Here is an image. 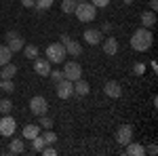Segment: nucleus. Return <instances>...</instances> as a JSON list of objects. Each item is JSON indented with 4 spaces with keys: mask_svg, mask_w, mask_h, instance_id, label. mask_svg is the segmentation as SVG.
Segmentation results:
<instances>
[{
    "mask_svg": "<svg viewBox=\"0 0 158 156\" xmlns=\"http://www.w3.org/2000/svg\"><path fill=\"white\" fill-rule=\"evenodd\" d=\"M32 61H34V72L40 74V76H49L51 61L47 59V57H36V59H32Z\"/></svg>",
    "mask_w": 158,
    "mask_h": 156,
    "instance_id": "obj_11",
    "label": "nucleus"
},
{
    "mask_svg": "<svg viewBox=\"0 0 158 156\" xmlns=\"http://www.w3.org/2000/svg\"><path fill=\"white\" fill-rule=\"evenodd\" d=\"M76 4H78L76 0H63V2H61V11L65 13V15H72L74 9H76Z\"/></svg>",
    "mask_w": 158,
    "mask_h": 156,
    "instance_id": "obj_24",
    "label": "nucleus"
},
{
    "mask_svg": "<svg viewBox=\"0 0 158 156\" xmlns=\"http://www.w3.org/2000/svg\"><path fill=\"white\" fill-rule=\"evenodd\" d=\"M124 154L129 156H146V148L141 144H137V141H129V144L124 145Z\"/></svg>",
    "mask_w": 158,
    "mask_h": 156,
    "instance_id": "obj_14",
    "label": "nucleus"
},
{
    "mask_svg": "<svg viewBox=\"0 0 158 156\" xmlns=\"http://www.w3.org/2000/svg\"><path fill=\"white\" fill-rule=\"evenodd\" d=\"M47 110H49V101L42 95H36V97L30 99V112H32V114L42 116V114H47Z\"/></svg>",
    "mask_w": 158,
    "mask_h": 156,
    "instance_id": "obj_6",
    "label": "nucleus"
},
{
    "mask_svg": "<svg viewBox=\"0 0 158 156\" xmlns=\"http://www.w3.org/2000/svg\"><path fill=\"white\" fill-rule=\"evenodd\" d=\"M34 6H36L38 11H49L51 6H53V0H36Z\"/></svg>",
    "mask_w": 158,
    "mask_h": 156,
    "instance_id": "obj_26",
    "label": "nucleus"
},
{
    "mask_svg": "<svg viewBox=\"0 0 158 156\" xmlns=\"http://www.w3.org/2000/svg\"><path fill=\"white\" fill-rule=\"evenodd\" d=\"M11 57H13V51L6 47V44H0V68H2L4 63H9Z\"/></svg>",
    "mask_w": 158,
    "mask_h": 156,
    "instance_id": "obj_20",
    "label": "nucleus"
},
{
    "mask_svg": "<svg viewBox=\"0 0 158 156\" xmlns=\"http://www.w3.org/2000/svg\"><path fill=\"white\" fill-rule=\"evenodd\" d=\"M68 40H70V36H68V34H61V44H65Z\"/></svg>",
    "mask_w": 158,
    "mask_h": 156,
    "instance_id": "obj_38",
    "label": "nucleus"
},
{
    "mask_svg": "<svg viewBox=\"0 0 158 156\" xmlns=\"http://www.w3.org/2000/svg\"><path fill=\"white\" fill-rule=\"evenodd\" d=\"M133 74H137V76H143V74H146V63L137 61V63L133 65Z\"/></svg>",
    "mask_w": 158,
    "mask_h": 156,
    "instance_id": "obj_30",
    "label": "nucleus"
},
{
    "mask_svg": "<svg viewBox=\"0 0 158 156\" xmlns=\"http://www.w3.org/2000/svg\"><path fill=\"white\" fill-rule=\"evenodd\" d=\"M152 42H154V36H152V32L148 27H139L133 36H131V47L137 53H146L148 48L152 47Z\"/></svg>",
    "mask_w": 158,
    "mask_h": 156,
    "instance_id": "obj_1",
    "label": "nucleus"
},
{
    "mask_svg": "<svg viewBox=\"0 0 158 156\" xmlns=\"http://www.w3.org/2000/svg\"><path fill=\"white\" fill-rule=\"evenodd\" d=\"M156 25V13L154 11H143L141 13V27H154Z\"/></svg>",
    "mask_w": 158,
    "mask_h": 156,
    "instance_id": "obj_18",
    "label": "nucleus"
},
{
    "mask_svg": "<svg viewBox=\"0 0 158 156\" xmlns=\"http://www.w3.org/2000/svg\"><path fill=\"white\" fill-rule=\"evenodd\" d=\"M63 78H68V80H72V82H76L78 78H82V68H80V63H78V61H65V65H63Z\"/></svg>",
    "mask_w": 158,
    "mask_h": 156,
    "instance_id": "obj_4",
    "label": "nucleus"
},
{
    "mask_svg": "<svg viewBox=\"0 0 158 156\" xmlns=\"http://www.w3.org/2000/svg\"><path fill=\"white\" fill-rule=\"evenodd\" d=\"M0 84H2V78H0Z\"/></svg>",
    "mask_w": 158,
    "mask_h": 156,
    "instance_id": "obj_41",
    "label": "nucleus"
},
{
    "mask_svg": "<svg viewBox=\"0 0 158 156\" xmlns=\"http://www.w3.org/2000/svg\"><path fill=\"white\" fill-rule=\"evenodd\" d=\"M101 32H112V23H110V21H106V23L101 25Z\"/></svg>",
    "mask_w": 158,
    "mask_h": 156,
    "instance_id": "obj_36",
    "label": "nucleus"
},
{
    "mask_svg": "<svg viewBox=\"0 0 158 156\" xmlns=\"http://www.w3.org/2000/svg\"><path fill=\"white\" fill-rule=\"evenodd\" d=\"M116 141L120 145H127L129 141H133V127L131 124H120L116 131Z\"/></svg>",
    "mask_w": 158,
    "mask_h": 156,
    "instance_id": "obj_9",
    "label": "nucleus"
},
{
    "mask_svg": "<svg viewBox=\"0 0 158 156\" xmlns=\"http://www.w3.org/2000/svg\"><path fill=\"white\" fill-rule=\"evenodd\" d=\"M40 152H42L44 156H57V150H55V148H51V145H44Z\"/></svg>",
    "mask_w": 158,
    "mask_h": 156,
    "instance_id": "obj_32",
    "label": "nucleus"
},
{
    "mask_svg": "<svg viewBox=\"0 0 158 156\" xmlns=\"http://www.w3.org/2000/svg\"><path fill=\"white\" fill-rule=\"evenodd\" d=\"M49 76H51V80H53V82H59L61 78H63V72H61V70H51Z\"/></svg>",
    "mask_w": 158,
    "mask_h": 156,
    "instance_id": "obj_31",
    "label": "nucleus"
},
{
    "mask_svg": "<svg viewBox=\"0 0 158 156\" xmlns=\"http://www.w3.org/2000/svg\"><path fill=\"white\" fill-rule=\"evenodd\" d=\"M82 38H85L86 44L97 47V44H101V40H103V32H101V30H95V27H89V30H85Z\"/></svg>",
    "mask_w": 158,
    "mask_h": 156,
    "instance_id": "obj_10",
    "label": "nucleus"
},
{
    "mask_svg": "<svg viewBox=\"0 0 158 156\" xmlns=\"http://www.w3.org/2000/svg\"><path fill=\"white\" fill-rule=\"evenodd\" d=\"M101 44H103V53H106L108 57H114V55L118 53V48H120V47H118V40H116L114 36L103 38V40H101Z\"/></svg>",
    "mask_w": 158,
    "mask_h": 156,
    "instance_id": "obj_12",
    "label": "nucleus"
},
{
    "mask_svg": "<svg viewBox=\"0 0 158 156\" xmlns=\"http://www.w3.org/2000/svg\"><path fill=\"white\" fill-rule=\"evenodd\" d=\"M17 129V122L13 118L11 114H4L2 118H0V135H4V137H11L13 133Z\"/></svg>",
    "mask_w": 158,
    "mask_h": 156,
    "instance_id": "obj_8",
    "label": "nucleus"
},
{
    "mask_svg": "<svg viewBox=\"0 0 158 156\" xmlns=\"http://www.w3.org/2000/svg\"><path fill=\"white\" fill-rule=\"evenodd\" d=\"M38 127L40 129H53V118H49L47 114H42V116H38Z\"/></svg>",
    "mask_w": 158,
    "mask_h": 156,
    "instance_id": "obj_25",
    "label": "nucleus"
},
{
    "mask_svg": "<svg viewBox=\"0 0 158 156\" xmlns=\"http://www.w3.org/2000/svg\"><path fill=\"white\" fill-rule=\"evenodd\" d=\"M93 6H97V9H103V6H108L110 4V0H89Z\"/></svg>",
    "mask_w": 158,
    "mask_h": 156,
    "instance_id": "obj_33",
    "label": "nucleus"
},
{
    "mask_svg": "<svg viewBox=\"0 0 158 156\" xmlns=\"http://www.w3.org/2000/svg\"><path fill=\"white\" fill-rule=\"evenodd\" d=\"M25 145H23V139H19V137H13L11 144H9V154H23Z\"/></svg>",
    "mask_w": 158,
    "mask_h": 156,
    "instance_id": "obj_19",
    "label": "nucleus"
},
{
    "mask_svg": "<svg viewBox=\"0 0 158 156\" xmlns=\"http://www.w3.org/2000/svg\"><path fill=\"white\" fill-rule=\"evenodd\" d=\"M34 2H36V0H21V4H23L25 9H32V6H34Z\"/></svg>",
    "mask_w": 158,
    "mask_h": 156,
    "instance_id": "obj_35",
    "label": "nucleus"
},
{
    "mask_svg": "<svg viewBox=\"0 0 158 156\" xmlns=\"http://www.w3.org/2000/svg\"><path fill=\"white\" fill-rule=\"evenodd\" d=\"M21 51H23V55L27 57V59H36L38 57V47L36 44H23Z\"/></svg>",
    "mask_w": 158,
    "mask_h": 156,
    "instance_id": "obj_22",
    "label": "nucleus"
},
{
    "mask_svg": "<svg viewBox=\"0 0 158 156\" xmlns=\"http://www.w3.org/2000/svg\"><path fill=\"white\" fill-rule=\"evenodd\" d=\"M76 2H86V0H76Z\"/></svg>",
    "mask_w": 158,
    "mask_h": 156,
    "instance_id": "obj_40",
    "label": "nucleus"
},
{
    "mask_svg": "<svg viewBox=\"0 0 158 156\" xmlns=\"http://www.w3.org/2000/svg\"><path fill=\"white\" fill-rule=\"evenodd\" d=\"M42 139H44V145H53V144H57V135L51 131V129H44V133H42Z\"/></svg>",
    "mask_w": 158,
    "mask_h": 156,
    "instance_id": "obj_23",
    "label": "nucleus"
},
{
    "mask_svg": "<svg viewBox=\"0 0 158 156\" xmlns=\"http://www.w3.org/2000/svg\"><path fill=\"white\" fill-rule=\"evenodd\" d=\"M32 145H34V150H36V152H40V150L44 148V139H42V135H40V133L32 139Z\"/></svg>",
    "mask_w": 158,
    "mask_h": 156,
    "instance_id": "obj_28",
    "label": "nucleus"
},
{
    "mask_svg": "<svg viewBox=\"0 0 158 156\" xmlns=\"http://www.w3.org/2000/svg\"><path fill=\"white\" fill-rule=\"evenodd\" d=\"M148 6H150V11L156 13L158 11V0H150V2H148Z\"/></svg>",
    "mask_w": 158,
    "mask_h": 156,
    "instance_id": "obj_34",
    "label": "nucleus"
},
{
    "mask_svg": "<svg viewBox=\"0 0 158 156\" xmlns=\"http://www.w3.org/2000/svg\"><path fill=\"white\" fill-rule=\"evenodd\" d=\"M0 112H2V114H11L13 112V101L11 99H2V101H0Z\"/></svg>",
    "mask_w": 158,
    "mask_h": 156,
    "instance_id": "obj_27",
    "label": "nucleus"
},
{
    "mask_svg": "<svg viewBox=\"0 0 158 156\" xmlns=\"http://www.w3.org/2000/svg\"><path fill=\"white\" fill-rule=\"evenodd\" d=\"M65 47L61 44V42H53V44H49L47 47V59L51 61V63H61V61L65 59Z\"/></svg>",
    "mask_w": 158,
    "mask_h": 156,
    "instance_id": "obj_3",
    "label": "nucleus"
},
{
    "mask_svg": "<svg viewBox=\"0 0 158 156\" xmlns=\"http://www.w3.org/2000/svg\"><path fill=\"white\" fill-rule=\"evenodd\" d=\"M146 152H148V154H152V156H154V154H156V152H158V148H156V145H154V144H152V145H150V148H148V150H146Z\"/></svg>",
    "mask_w": 158,
    "mask_h": 156,
    "instance_id": "obj_37",
    "label": "nucleus"
},
{
    "mask_svg": "<svg viewBox=\"0 0 158 156\" xmlns=\"http://www.w3.org/2000/svg\"><path fill=\"white\" fill-rule=\"evenodd\" d=\"M120 2H122V4H127V6H131V4H133L135 0H120Z\"/></svg>",
    "mask_w": 158,
    "mask_h": 156,
    "instance_id": "obj_39",
    "label": "nucleus"
},
{
    "mask_svg": "<svg viewBox=\"0 0 158 156\" xmlns=\"http://www.w3.org/2000/svg\"><path fill=\"white\" fill-rule=\"evenodd\" d=\"M103 93L108 97H112V99H118V97L122 95V86L116 80H110V82H106V86H103Z\"/></svg>",
    "mask_w": 158,
    "mask_h": 156,
    "instance_id": "obj_13",
    "label": "nucleus"
},
{
    "mask_svg": "<svg viewBox=\"0 0 158 156\" xmlns=\"http://www.w3.org/2000/svg\"><path fill=\"white\" fill-rule=\"evenodd\" d=\"M55 93L59 99H70L74 95V82L68 78H61L59 82H55Z\"/></svg>",
    "mask_w": 158,
    "mask_h": 156,
    "instance_id": "obj_5",
    "label": "nucleus"
},
{
    "mask_svg": "<svg viewBox=\"0 0 158 156\" xmlns=\"http://www.w3.org/2000/svg\"><path fill=\"white\" fill-rule=\"evenodd\" d=\"M38 133H40V127H38V124H25L23 127V137L25 139H34Z\"/></svg>",
    "mask_w": 158,
    "mask_h": 156,
    "instance_id": "obj_21",
    "label": "nucleus"
},
{
    "mask_svg": "<svg viewBox=\"0 0 158 156\" xmlns=\"http://www.w3.org/2000/svg\"><path fill=\"white\" fill-rule=\"evenodd\" d=\"M15 74H17V65L9 61V63L2 65V70H0V78H2V80H13Z\"/></svg>",
    "mask_w": 158,
    "mask_h": 156,
    "instance_id": "obj_17",
    "label": "nucleus"
},
{
    "mask_svg": "<svg viewBox=\"0 0 158 156\" xmlns=\"http://www.w3.org/2000/svg\"><path fill=\"white\" fill-rule=\"evenodd\" d=\"M4 40H6V47L11 48L13 53H17V51H21L23 48V36L19 34V32H6V36H4Z\"/></svg>",
    "mask_w": 158,
    "mask_h": 156,
    "instance_id": "obj_7",
    "label": "nucleus"
},
{
    "mask_svg": "<svg viewBox=\"0 0 158 156\" xmlns=\"http://www.w3.org/2000/svg\"><path fill=\"white\" fill-rule=\"evenodd\" d=\"M74 15L78 17V21L91 23V21L95 19V15H97V6H93L89 0H86V2H78L76 9H74Z\"/></svg>",
    "mask_w": 158,
    "mask_h": 156,
    "instance_id": "obj_2",
    "label": "nucleus"
},
{
    "mask_svg": "<svg viewBox=\"0 0 158 156\" xmlns=\"http://www.w3.org/2000/svg\"><path fill=\"white\" fill-rule=\"evenodd\" d=\"M63 47H65V53H68V55H72V57H80V55H82V44H80V42H76V40H72V38H70Z\"/></svg>",
    "mask_w": 158,
    "mask_h": 156,
    "instance_id": "obj_15",
    "label": "nucleus"
},
{
    "mask_svg": "<svg viewBox=\"0 0 158 156\" xmlns=\"http://www.w3.org/2000/svg\"><path fill=\"white\" fill-rule=\"evenodd\" d=\"M89 91H91V86H89L86 80L78 78V80L74 82V95H76V97H86V95H89Z\"/></svg>",
    "mask_w": 158,
    "mask_h": 156,
    "instance_id": "obj_16",
    "label": "nucleus"
},
{
    "mask_svg": "<svg viewBox=\"0 0 158 156\" xmlns=\"http://www.w3.org/2000/svg\"><path fill=\"white\" fill-rule=\"evenodd\" d=\"M0 91H4V93H13V91H15V84H13V80H2V84H0Z\"/></svg>",
    "mask_w": 158,
    "mask_h": 156,
    "instance_id": "obj_29",
    "label": "nucleus"
}]
</instances>
